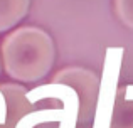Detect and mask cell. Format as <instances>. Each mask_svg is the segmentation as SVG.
I'll use <instances>...</instances> for the list:
<instances>
[{
  "mask_svg": "<svg viewBox=\"0 0 133 128\" xmlns=\"http://www.w3.org/2000/svg\"><path fill=\"white\" fill-rule=\"evenodd\" d=\"M0 59L5 72L20 83H36L49 74L56 61L52 37L36 25H22L0 42Z\"/></svg>",
  "mask_w": 133,
  "mask_h": 128,
  "instance_id": "6da1fadb",
  "label": "cell"
},
{
  "mask_svg": "<svg viewBox=\"0 0 133 128\" xmlns=\"http://www.w3.org/2000/svg\"><path fill=\"white\" fill-rule=\"evenodd\" d=\"M51 83H59L66 84L74 89L79 99V113H78V122L86 123L93 120L94 115V106H96L98 98V89H99V78L94 71L81 66H69L54 74Z\"/></svg>",
  "mask_w": 133,
  "mask_h": 128,
  "instance_id": "7a4b0ae2",
  "label": "cell"
},
{
  "mask_svg": "<svg viewBox=\"0 0 133 128\" xmlns=\"http://www.w3.org/2000/svg\"><path fill=\"white\" fill-rule=\"evenodd\" d=\"M121 47H111L106 51L103 68V78L99 79V89H98L96 106H94V128H110L111 111L115 105V96L118 89V76L121 69Z\"/></svg>",
  "mask_w": 133,
  "mask_h": 128,
  "instance_id": "3957f363",
  "label": "cell"
},
{
  "mask_svg": "<svg viewBox=\"0 0 133 128\" xmlns=\"http://www.w3.org/2000/svg\"><path fill=\"white\" fill-rule=\"evenodd\" d=\"M0 91L5 99L7 113H5V122L0 125V128H15L17 122L32 111V103L27 98V91L22 84L17 83H2L0 84Z\"/></svg>",
  "mask_w": 133,
  "mask_h": 128,
  "instance_id": "277c9868",
  "label": "cell"
},
{
  "mask_svg": "<svg viewBox=\"0 0 133 128\" xmlns=\"http://www.w3.org/2000/svg\"><path fill=\"white\" fill-rule=\"evenodd\" d=\"M30 0H0V32L10 30L27 15Z\"/></svg>",
  "mask_w": 133,
  "mask_h": 128,
  "instance_id": "5b68a950",
  "label": "cell"
},
{
  "mask_svg": "<svg viewBox=\"0 0 133 128\" xmlns=\"http://www.w3.org/2000/svg\"><path fill=\"white\" fill-rule=\"evenodd\" d=\"M113 7L120 22L133 30V0H113Z\"/></svg>",
  "mask_w": 133,
  "mask_h": 128,
  "instance_id": "8992f818",
  "label": "cell"
},
{
  "mask_svg": "<svg viewBox=\"0 0 133 128\" xmlns=\"http://www.w3.org/2000/svg\"><path fill=\"white\" fill-rule=\"evenodd\" d=\"M0 72H2V59H0Z\"/></svg>",
  "mask_w": 133,
  "mask_h": 128,
  "instance_id": "52a82bcc",
  "label": "cell"
}]
</instances>
